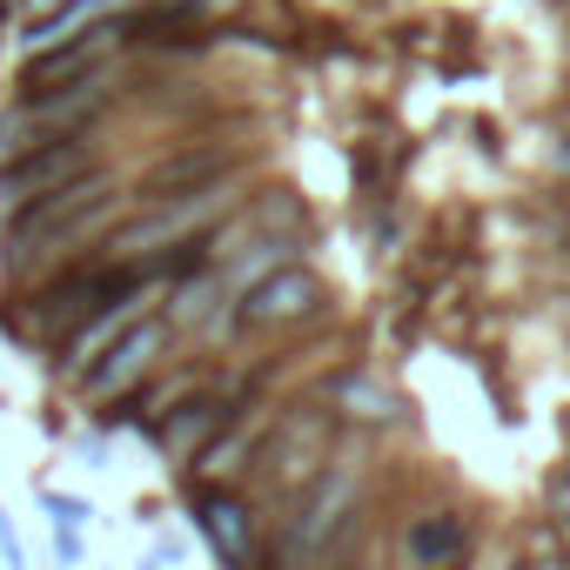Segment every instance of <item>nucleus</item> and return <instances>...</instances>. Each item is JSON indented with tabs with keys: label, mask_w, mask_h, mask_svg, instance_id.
<instances>
[{
	"label": "nucleus",
	"mask_w": 570,
	"mask_h": 570,
	"mask_svg": "<svg viewBox=\"0 0 570 570\" xmlns=\"http://www.w3.org/2000/svg\"><path fill=\"white\" fill-rule=\"evenodd\" d=\"M55 557H61V563H88V543H81L75 523H55Z\"/></svg>",
	"instance_id": "14"
},
{
	"label": "nucleus",
	"mask_w": 570,
	"mask_h": 570,
	"mask_svg": "<svg viewBox=\"0 0 570 570\" xmlns=\"http://www.w3.org/2000/svg\"><path fill=\"white\" fill-rule=\"evenodd\" d=\"M148 557H155V563H181V557H188V550H181V543H175V537H161V543H155V550H148Z\"/></svg>",
	"instance_id": "16"
},
{
	"label": "nucleus",
	"mask_w": 570,
	"mask_h": 570,
	"mask_svg": "<svg viewBox=\"0 0 570 570\" xmlns=\"http://www.w3.org/2000/svg\"><path fill=\"white\" fill-rule=\"evenodd\" d=\"M0 563H8V570H21V563H28L21 530H14V517H8V510H0Z\"/></svg>",
	"instance_id": "13"
},
{
	"label": "nucleus",
	"mask_w": 570,
	"mask_h": 570,
	"mask_svg": "<svg viewBox=\"0 0 570 570\" xmlns=\"http://www.w3.org/2000/svg\"><path fill=\"white\" fill-rule=\"evenodd\" d=\"M330 303V289H323V275L316 268H296V262H282L275 275H262L248 296H235V316H242V330H296V323H309L316 309Z\"/></svg>",
	"instance_id": "5"
},
{
	"label": "nucleus",
	"mask_w": 570,
	"mask_h": 570,
	"mask_svg": "<svg viewBox=\"0 0 570 570\" xmlns=\"http://www.w3.org/2000/svg\"><path fill=\"white\" fill-rule=\"evenodd\" d=\"M323 463H330V416H275V436H268V450H255L248 483H255L268 503L289 510V503L316 483Z\"/></svg>",
	"instance_id": "2"
},
{
	"label": "nucleus",
	"mask_w": 570,
	"mask_h": 570,
	"mask_svg": "<svg viewBox=\"0 0 570 570\" xmlns=\"http://www.w3.org/2000/svg\"><path fill=\"white\" fill-rule=\"evenodd\" d=\"M463 550H470V523L450 517V510L410 523V537H403V557H410V563H456Z\"/></svg>",
	"instance_id": "11"
},
{
	"label": "nucleus",
	"mask_w": 570,
	"mask_h": 570,
	"mask_svg": "<svg viewBox=\"0 0 570 570\" xmlns=\"http://www.w3.org/2000/svg\"><path fill=\"white\" fill-rule=\"evenodd\" d=\"M262 430H275V416H268V410H262L255 423H235V430L222 423V430H215V436L195 450V483H235V476L255 463V443H262Z\"/></svg>",
	"instance_id": "8"
},
{
	"label": "nucleus",
	"mask_w": 570,
	"mask_h": 570,
	"mask_svg": "<svg viewBox=\"0 0 570 570\" xmlns=\"http://www.w3.org/2000/svg\"><path fill=\"white\" fill-rule=\"evenodd\" d=\"M28 8H55V0H28Z\"/></svg>",
	"instance_id": "19"
},
{
	"label": "nucleus",
	"mask_w": 570,
	"mask_h": 570,
	"mask_svg": "<svg viewBox=\"0 0 570 570\" xmlns=\"http://www.w3.org/2000/svg\"><path fill=\"white\" fill-rule=\"evenodd\" d=\"M0 35H8V8H0Z\"/></svg>",
	"instance_id": "18"
},
{
	"label": "nucleus",
	"mask_w": 570,
	"mask_h": 570,
	"mask_svg": "<svg viewBox=\"0 0 570 570\" xmlns=\"http://www.w3.org/2000/svg\"><path fill=\"white\" fill-rule=\"evenodd\" d=\"M550 168H557V175H563V181H570V128H563V135H557V141H550Z\"/></svg>",
	"instance_id": "15"
},
{
	"label": "nucleus",
	"mask_w": 570,
	"mask_h": 570,
	"mask_svg": "<svg viewBox=\"0 0 570 570\" xmlns=\"http://www.w3.org/2000/svg\"><path fill=\"white\" fill-rule=\"evenodd\" d=\"M228 416H235V403H228V396L188 390V396H181V403H175V410L148 430V436H155V450H161L168 463H195V450H202V443H208Z\"/></svg>",
	"instance_id": "7"
},
{
	"label": "nucleus",
	"mask_w": 570,
	"mask_h": 570,
	"mask_svg": "<svg viewBox=\"0 0 570 570\" xmlns=\"http://www.w3.org/2000/svg\"><path fill=\"white\" fill-rule=\"evenodd\" d=\"M330 403H336V416H350L356 430L403 423V396H396V390H383V383H376V376H363V370H343V376L330 383Z\"/></svg>",
	"instance_id": "9"
},
{
	"label": "nucleus",
	"mask_w": 570,
	"mask_h": 570,
	"mask_svg": "<svg viewBox=\"0 0 570 570\" xmlns=\"http://www.w3.org/2000/svg\"><path fill=\"white\" fill-rule=\"evenodd\" d=\"M195 8H202V14H208V8H235V0H195Z\"/></svg>",
	"instance_id": "17"
},
{
	"label": "nucleus",
	"mask_w": 570,
	"mask_h": 570,
	"mask_svg": "<svg viewBox=\"0 0 570 570\" xmlns=\"http://www.w3.org/2000/svg\"><path fill=\"white\" fill-rule=\"evenodd\" d=\"M563 128H570V101H563Z\"/></svg>",
	"instance_id": "20"
},
{
	"label": "nucleus",
	"mask_w": 570,
	"mask_h": 570,
	"mask_svg": "<svg viewBox=\"0 0 570 570\" xmlns=\"http://www.w3.org/2000/svg\"><path fill=\"white\" fill-rule=\"evenodd\" d=\"M41 497V510L55 517V523H75V530H88V517H95V503L88 497H68V490H35Z\"/></svg>",
	"instance_id": "12"
},
{
	"label": "nucleus",
	"mask_w": 570,
	"mask_h": 570,
	"mask_svg": "<svg viewBox=\"0 0 570 570\" xmlns=\"http://www.w3.org/2000/svg\"><path fill=\"white\" fill-rule=\"evenodd\" d=\"M121 188V175L115 168H81L75 181H61V188H48V195H35V202H21V208H8L0 215V262H14V255H28L41 235H55L61 222H75L81 208H95V202H108Z\"/></svg>",
	"instance_id": "4"
},
{
	"label": "nucleus",
	"mask_w": 570,
	"mask_h": 570,
	"mask_svg": "<svg viewBox=\"0 0 570 570\" xmlns=\"http://www.w3.org/2000/svg\"><path fill=\"white\" fill-rule=\"evenodd\" d=\"M296 248H303V235H255L248 248H235V255L222 262V289H228V296H248L262 275H275L282 262H296Z\"/></svg>",
	"instance_id": "10"
},
{
	"label": "nucleus",
	"mask_w": 570,
	"mask_h": 570,
	"mask_svg": "<svg viewBox=\"0 0 570 570\" xmlns=\"http://www.w3.org/2000/svg\"><path fill=\"white\" fill-rule=\"evenodd\" d=\"M168 343H175V323L168 316H135L81 376H75V390L88 396V403H115V396H128L135 383H148L155 370H161V356H168Z\"/></svg>",
	"instance_id": "3"
},
{
	"label": "nucleus",
	"mask_w": 570,
	"mask_h": 570,
	"mask_svg": "<svg viewBox=\"0 0 570 570\" xmlns=\"http://www.w3.org/2000/svg\"><path fill=\"white\" fill-rule=\"evenodd\" d=\"M0 8H14V0H0Z\"/></svg>",
	"instance_id": "21"
},
{
	"label": "nucleus",
	"mask_w": 570,
	"mask_h": 570,
	"mask_svg": "<svg viewBox=\"0 0 570 570\" xmlns=\"http://www.w3.org/2000/svg\"><path fill=\"white\" fill-rule=\"evenodd\" d=\"M188 523L208 537V550H215V563H248V557H262V543H255V510H248V497H235L228 483H188Z\"/></svg>",
	"instance_id": "6"
},
{
	"label": "nucleus",
	"mask_w": 570,
	"mask_h": 570,
	"mask_svg": "<svg viewBox=\"0 0 570 570\" xmlns=\"http://www.w3.org/2000/svg\"><path fill=\"white\" fill-rule=\"evenodd\" d=\"M101 155H108L101 121L61 128V135L35 141V148H21V155H8V161H0V215L21 208V202H35V195H48V188H61V181H75V175L95 168Z\"/></svg>",
	"instance_id": "1"
}]
</instances>
